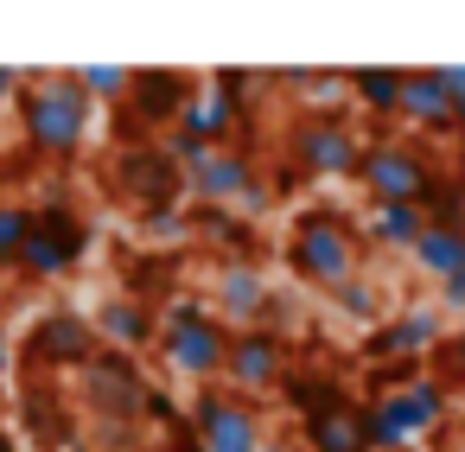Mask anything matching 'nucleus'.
I'll use <instances>...</instances> for the list:
<instances>
[{"label": "nucleus", "mask_w": 465, "mask_h": 452, "mask_svg": "<svg viewBox=\"0 0 465 452\" xmlns=\"http://www.w3.org/2000/svg\"><path fill=\"white\" fill-rule=\"evenodd\" d=\"M433 344H446V312L433 306V300H420V306H401V319L395 325H382V331H370V357H420V350H433Z\"/></svg>", "instance_id": "4468645a"}, {"label": "nucleus", "mask_w": 465, "mask_h": 452, "mask_svg": "<svg viewBox=\"0 0 465 452\" xmlns=\"http://www.w3.org/2000/svg\"><path fill=\"white\" fill-rule=\"evenodd\" d=\"M84 261V223L71 217V211H45V217H33V242L20 249V274H33V280H58V274H71Z\"/></svg>", "instance_id": "f8f14e48"}, {"label": "nucleus", "mask_w": 465, "mask_h": 452, "mask_svg": "<svg viewBox=\"0 0 465 452\" xmlns=\"http://www.w3.org/2000/svg\"><path fill=\"white\" fill-rule=\"evenodd\" d=\"M433 71H440V90L452 96V109L465 115V64H433Z\"/></svg>", "instance_id": "cd10ccee"}, {"label": "nucleus", "mask_w": 465, "mask_h": 452, "mask_svg": "<svg viewBox=\"0 0 465 452\" xmlns=\"http://www.w3.org/2000/svg\"><path fill=\"white\" fill-rule=\"evenodd\" d=\"M77 382H84L90 408H96V414H109L115 427H134V420H147V414H153V388L141 382V369H134L122 350H96V357L77 369Z\"/></svg>", "instance_id": "423d86ee"}, {"label": "nucleus", "mask_w": 465, "mask_h": 452, "mask_svg": "<svg viewBox=\"0 0 465 452\" xmlns=\"http://www.w3.org/2000/svg\"><path fill=\"white\" fill-rule=\"evenodd\" d=\"M357 420H363L370 452H414V439L440 433V420H446V382L440 376H414V382L376 388L357 408Z\"/></svg>", "instance_id": "f257e3e1"}, {"label": "nucleus", "mask_w": 465, "mask_h": 452, "mask_svg": "<svg viewBox=\"0 0 465 452\" xmlns=\"http://www.w3.org/2000/svg\"><path fill=\"white\" fill-rule=\"evenodd\" d=\"M0 452H7V446H0Z\"/></svg>", "instance_id": "72a5a7b5"}, {"label": "nucleus", "mask_w": 465, "mask_h": 452, "mask_svg": "<svg viewBox=\"0 0 465 452\" xmlns=\"http://www.w3.org/2000/svg\"><path fill=\"white\" fill-rule=\"evenodd\" d=\"M249 185H255V166H249V153H236V147H211L204 160L185 166V198H192L198 211H236Z\"/></svg>", "instance_id": "9b49d317"}, {"label": "nucleus", "mask_w": 465, "mask_h": 452, "mask_svg": "<svg viewBox=\"0 0 465 452\" xmlns=\"http://www.w3.org/2000/svg\"><path fill=\"white\" fill-rule=\"evenodd\" d=\"M357 179H363L370 204H420V198L433 192V166H427L408 141H389V134L363 147Z\"/></svg>", "instance_id": "39448f33"}, {"label": "nucleus", "mask_w": 465, "mask_h": 452, "mask_svg": "<svg viewBox=\"0 0 465 452\" xmlns=\"http://www.w3.org/2000/svg\"><path fill=\"white\" fill-rule=\"evenodd\" d=\"M433 306H440V312H446V319H465V268H459V274H446V280H440V300H433Z\"/></svg>", "instance_id": "bb28decb"}, {"label": "nucleus", "mask_w": 465, "mask_h": 452, "mask_svg": "<svg viewBox=\"0 0 465 452\" xmlns=\"http://www.w3.org/2000/svg\"><path fill=\"white\" fill-rule=\"evenodd\" d=\"M268 300H274V287H268L262 261H249V255L217 261V274H211V312L223 319V331H230V325H236V331H255V325L268 319Z\"/></svg>", "instance_id": "6e6552de"}, {"label": "nucleus", "mask_w": 465, "mask_h": 452, "mask_svg": "<svg viewBox=\"0 0 465 452\" xmlns=\"http://www.w3.org/2000/svg\"><path fill=\"white\" fill-rule=\"evenodd\" d=\"M331 306L351 319V325H376V312H382V300H376V287L357 274V280H344L338 293H331Z\"/></svg>", "instance_id": "393cba45"}, {"label": "nucleus", "mask_w": 465, "mask_h": 452, "mask_svg": "<svg viewBox=\"0 0 465 452\" xmlns=\"http://www.w3.org/2000/svg\"><path fill=\"white\" fill-rule=\"evenodd\" d=\"M33 357L39 363H58V369H84L96 357V325L77 319V312H52L39 331H33Z\"/></svg>", "instance_id": "2eb2a0df"}, {"label": "nucleus", "mask_w": 465, "mask_h": 452, "mask_svg": "<svg viewBox=\"0 0 465 452\" xmlns=\"http://www.w3.org/2000/svg\"><path fill=\"white\" fill-rule=\"evenodd\" d=\"M401 115H408L414 128H433V134H459V128H465V115H459L452 96L440 90V71H408V84H401Z\"/></svg>", "instance_id": "dca6fc26"}, {"label": "nucleus", "mask_w": 465, "mask_h": 452, "mask_svg": "<svg viewBox=\"0 0 465 452\" xmlns=\"http://www.w3.org/2000/svg\"><path fill=\"white\" fill-rule=\"evenodd\" d=\"M414 268H420L427 280H446V274H459V268H465V230L427 223V230H420V242H414Z\"/></svg>", "instance_id": "412c9836"}, {"label": "nucleus", "mask_w": 465, "mask_h": 452, "mask_svg": "<svg viewBox=\"0 0 465 452\" xmlns=\"http://www.w3.org/2000/svg\"><path fill=\"white\" fill-rule=\"evenodd\" d=\"M268 446V427L249 401L236 395H198L192 401V452H262Z\"/></svg>", "instance_id": "0eeeda50"}, {"label": "nucleus", "mask_w": 465, "mask_h": 452, "mask_svg": "<svg viewBox=\"0 0 465 452\" xmlns=\"http://www.w3.org/2000/svg\"><path fill=\"white\" fill-rule=\"evenodd\" d=\"M262 452H300V446H293V439H268Z\"/></svg>", "instance_id": "7c9ffc66"}, {"label": "nucleus", "mask_w": 465, "mask_h": 452, "mask_svg": "<svg viewBox=\"0 0 465 452\" xmlns=\"http://www.w3.org/2000/svg\"><path fill=\"white\" fill-rule=\"evenodd\" d=\"M465 344V338H459ZM452 376H465V350H452Z\"/></svg>", "instance_id": "2f4dec72"}, {"label": "nucleus", "mask_w": 465, "mask_h": 452, "mask_svg": "<svg viewBox=\"0 0 465 452\" xmlns=\"http://www.w3.org/2000/svg\"><path fill=\"white\" fill-rule=\"evenodd\" d=\"M115 179H122L128 198L147 204V217H153V211H173V204L185 198V172L166 160V147H141V153H128V160L115 166Z\"/></svg>", "instance_id": "ddd939ff"}, {"label": "nucleus", "mask_w": 465, "mask_h": 452, "mask_svg": "<svg viewBox=\"0 0 465 452\" xmlns=\"http://www.w3.org/2000/svg\"><path fill=\"white\" fill-rule=\"evenodd\" d=\"M14 84H20V71H14V64H0V96H14Z\"/></svg>", "instance_id": "c756f323"}, {"label": "nucleus", "mask_w": 465, "mask_h": 452, "mask_svg": "<svg viewBox=\"0 0 465 452\" xmlns=\"http://www.w3.org/2000/svg\"><path fill=\"white\" fill-rule=\"evenodd\" d=\"M26 242H33V211L26 204H0V268H20Z\"/></svg>", "instance_id": "5701e85b"}, {"label": "nucleus", "mask_w": 465, "mask_h": 452, "mask_svg": "<svg viewBox=\"0 0 465 452\" xmlns=\"http://www.w3.org/2000/svg\"><path fill=\"white\" fill-rule=\"evenodd\" d=\"M90 96H128V84H134V71L128 64H84V71H71Z\"/></svg>", "instance_id": "a878e982"}, {"label": "nucleus", "mask_w": 465, "mask_h": 452, "mask_svg": "<svg viewBox=\"0 0 465 452\" xmlns=\"http://www.w3.org/2000/svg\"><path fill=\"white\" fill-rule=\"evenodd\" d=\"M287 261H293V274H300L306 287L338 293L344 280H357V236H351L344 217L312 211V217H300L293 236H287Z\"/></svg>", "instance_id": "20e7f679"}, {"label": "nucleus", "mask_w": 465, "mask_h": 452, "mask_svg": "<svg viewBox=\"0 0 465 452\" xmlns=\"http://www.w3.org/2000/svg\"><path fill=\"white\" fill-rule=\"evenodd\" d=\"M223 382L236 388V401L249 395H274L287 382V338L281 331H236L230 338V357H223Z\"/></svg>", "instance_id": "1a4fd4ad"}, {"label": "nucleus", "mask_w": 465, "mask_h": 452, "mask_svg": "<svg viewBox=\"0 0 465 452\" xmlns=\"http://www.w3.org/2000/svg\"><path fill=\"white\" fill-rule=\"evenodd\" d=\"M147 230H153V236H185V217H179V204H173V211H153V217H147Z\"/></svg>", "instance_id": "c85d7f7f"}, {"label": "nucleus", "mask_w": 465, "mask_h": 452, "mask_svg": "<svg viewBox=\"0 0 465 452\" xmlns=\"http://www.w3.org/2000/svg\"><path fill=\"white\" fill-rule=\"evenodd\" d=\"M20 115H26V141L39 153H77L90 141V90L77 77H39L26 96H20Z\"/></svg>", "instance_id": "7ed1b4c3"}, {"label": "nucleus", "mask_w": 465, "mask_h": 452, "mask_svg": "<svg viewBox=\"0 0 465 452\" xmlns=\"http://www.w3.org/2000/svg\"><path fill=\"white\" fill-rule=\"evenodd\" d=\"M134 84H141V103H147V115H166V109L179 115V109L192 103V90H179L185 77H173V71H166V77H160V71H147V77H134Z\"/></svg>", "instance_id": "b1692460"}, {"label": "nucleus", "mask_w": 465, "mask_h": 452, "mask_svg": "<svg viewBox=\"0 0 465 452\" xmlns=\"http://www.w3.org/2000/svg\"><path fill=\"white\" fill-rule=\"evenodd\" d=\"M160 357H166L173 376L204 382V388L223 376L230 331H223V319L211 312V300H198V293H173V300H166V312H160Z\"/></svg>", "instance_id": "f03ea898"}, {"label": "nucleus", "mask_w": 465, "mask_h": 452, "mask_svg": "<svg viewBox=\"0 0 465 452\" xmlns=\"http://www.w3.org/2000/svg\"><path fill=\"white\" fill-rule=\"evenodd\" d=\"M230 122H236V90H192V103L173 122V134H185L198 147H223L230 141Z\"/></svg>", "instance_id": "f3484780"}, {"label": "nucleus", "mask_w": 465, "mask_h": 452, "mask_svg": "<svg viewBox=\"0 0 465 452\" xmlns=\"http://www.w3.org/2000/svg\"><path fill=\"white\" fill-rule=\"evenodd\" d=\"M401 84H408V71H389V64L351 71V96H357L370 115H401Z\"/></svg>", "instance_id": "4be33fe9"}, {"label": "nucleus", "mask_w": 465, "mask_h": 452, "mask_svg": "<svg viewBox=\"0 0 465 452\" xmlns=\"http://www.w3.org/2000/svg\"><path fill=\"white\" fill-rule=\"evenodd\" d=\"M293 160H300V172H312V179H357L363 141H357L344 122L319 115V122H300V128H293Z\"/></svg>", "instance_id": "9d476101"}, {"label": "nucleus", "mask_w": 465, "mask_h": 452, "mask_svg": "<svg viewBox=\"0 0 465 452\" xmlns=\"http://www.w3.org/2000/svg\"><path fill=\"white\" fill-rule=\"evenodd\" d=\"M153 325H160V319H153L134 293H109V300L96 306V331H103L122 357H128L134 344H147V338H153Z\"/></svg>", "instance_id": "aec40b11"}, {"label": "nucleus", "mask_w": 465, "mask_h": 452, "mask_svg": "<svg viewBox=\"0 0 465 452\" xmlns=\"http://www.w3.org/2000/svg\"><path fill=\"white\" fill-rule=\"evenodd\" d=\"M0 357H7V338H0Z\"/></svg>", "instance_id": "473e14b6"}, {"label": "nucleus", "mask_w": 465, "mask_h": 452, "mask_svg": "<svg viewBox=\"0 0 465 452\" xmlns=\"http://www.w3.org/2000/svg\"><path fill=\"white\" fill-rule=\"evenodd\" d=\"M420 230H427V211L420 204H370V217H363V236L376 249H389V255H414Z\"/></svg>", "instance_id": "6ab92c4d"}, {"label": "nucleus", "mask_w": 465, "mask_h": 452, "mask_svg": "<svg viewBox=\"0 0 465 452\" xmlns=\"http://www.w3.org/2000/svg\"><path fill=\"white\" fill-rule=\"evenodd\" d=\"M306 446H312V452H370L363 420H357L351 401H325V408H312V414H306Z\"/></svg>", "instance_id": "a211bd4d"}]
</instances>
